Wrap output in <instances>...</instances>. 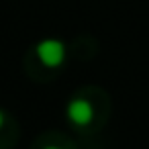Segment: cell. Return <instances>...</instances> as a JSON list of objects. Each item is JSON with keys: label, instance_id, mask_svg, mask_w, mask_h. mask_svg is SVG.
<instances>
[{"label": "cell", "instance_id": "cell-1", "mask_svg": "<svg viewBox=\"0 0 149 149\" xmlns=\"http://www.w3.org/2000/svg\"><path fill=\"white\" fill-rule=\"evenodd\" d=\"M37 57L47 68H57L65 59V47L57 39H45L37 45Z\"/></svg>", "mask_w": 149, "mask_h": 149}, {"label": "cell", "instance_id": "cell-3", "mask_svg": "<svg viewBox=\"0 0 149 149\" xmlns=\"http://www.w3.org/2000/svg\"><path fill=\"white\" fill-rule=\"evenodd\" d=\"M2 123H4V114L0 112V127H2Z\"/></svg>", "mask_w": 149, "mask_h": 149}, {"label": "cell", "instance_id": "cell-4", "mask_svg": "<svg viewBox=\"0 0 149 149\" xmlns=\"http://www.w3.org/2000/svg\"><path fill=\"white\" fill-rule=\"evenodd\" d=\"M45 149H61V147H57V145H49V147H45Z\"/></svg>", "mask_w": 149, "mask_h": 149}, {"label": "cell", "instance_id": "cell-2", "mask_svg": "<svg viewBox=\"0 0 149 149\" xmlns=\"http://www.w3.org/2000/svg\"><path fill=\"white\" fill-rule=\"evenodd\" d=\"M68 116H70V120H72L74 125L84 127V125H88V123L92 120L94 108H92V104H90L88 100L76 98V100H72V102L68 104Z\"/></svg>", "mask_w": 149, "mask_h": 149}]
</instances>
